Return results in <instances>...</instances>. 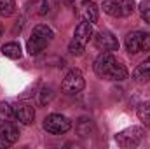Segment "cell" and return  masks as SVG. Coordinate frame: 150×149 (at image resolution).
I'll return each mask as SVG.
<instances>
[{"label": "cell", "mask_w": 150, "mask_h": 149, "mask_svg": "<svg viewBox=\"0 0 150 149\" xmlns=\"http://www.w3.org/2000/svg\"><path fill=\"white\" fill-rule=\"evenodd\" d=\"M93 69H94L98 77L107 79V81H124V79H127V69L122 63H119L117 58L108 51H103L94 60Z\"/></svg>", "instance_id": "1"}, {"label": "cell", "mask_w": 150, "mask_h": 149, "mask_svg": "<svg viewBox=\"0 0 150 149\" xmlns=\"http://www.w3.org/2000/svg\"><path fill=\"white\" fill-rule=\"evenodd\" d=\"M93 23H89V21H80L79 25H77V28H75V34H74V39H72V42H70V46H68V51L75 54V56H80V54H84V51H86V46L89 44V40L93 39Z\"/></svg>", "instance_id": "2"}, {"label": "cell", "mask_w": 150, "mask_h": 149, "mask_svg": "<svg viewBox=\"0 0 150 149\" xmlns=\"http://www.w3.org/2000/svg\"><path fill=\"white\" fill-rule=\"evenodd\" d=\"M52 37H54V34H52V30H51L47 25H37V27H33L32 35H30L28 42H26L28 53H30L32 56L42 53V51L47 47V44L52 40Z\"/></svg>", "instance_id": "3"}, {"label": "cell", "mask_w": 150, "mask_h": 149, "mask_svg": "<svg viewBox=\"0 0 150 149\" xmlns=\"http://www.w3.org/2000/svg\"><path fill=\"white\" fill-rule=\"evenodd\" d=\"M143 139H145V130L142 126H131V128H126V130H122V132H119L115 135L117 146L122 149L138 148Z\"/></svg>", "instance_id": "4"}, {"label": "cell", "mask_w": 150, "mask_h": 149, "mask_svg": "<svg viewBox=\"0 0 150 149\" xmlns=\"http://www.w3.org/2000/svg\"><path fill=\"white\" fill-rule=\"evenodd\" d=\"M75 12L84 19V21H89V23H96L98 18H100V9L94 2L91 0H65Z\"/></svg>", "instance_id": "5"}, {"label": "cell", "mask_w": 150, "mask_h": 149, "mask_svg": "<svg viewBox=\"0 0 150 149\" xmlns=\"http://www.w3.org/2000/svg\"><path fill=\"white\" fill-rule=\"evenodd\" d=\"M72 128V121L63 114H49L44 119V130L52 135H63Z\"/></svg>", "instance_id": "6"}, {"label": "cell", "mask_w": 150, "mask_h": 149, "mask_svg": "<svg viewBox=\"0 0 150 149\" xmlns=\"http://www.w3.org/2000/svg\"><path fill=\"white\" fill-rule=\"evenodd\" d=\"M84 86H86V79H84L82 72L77 70V69L70 70L68 74L65 75L63 82H61V90L67 95H77V93H80L84 90Z\"/></svg>", "instance_id": "7"}, {"label": "cell", "mask_w": 150, "mask_h": 149, "mask_svg": "<svg viewBox=\"0 0 150 149\" xmlns=\"http://www.w3.org/2000/svg\"><path fill=\"white\" fill-rule=\"evenodd\" d=\"M19 139V128L14 123H2L0 125V149L12 146Z\"/></svg>", "instance_id": "8"}, {"label": "cell", "mask_w": 150, "mask_h": 149, "mask_svg": "<svg viewBox=\"0 0 150 149\" xmlns=\"http://www.w3.org/2000/svg\"><path fill=\"white\" fill-rule=\"evenodd\" d=\"M93 39H94V46L98 49H101V51L113 53V51L119 49V40L110 32H98V34L93 35Z\"/></svg>", "instance_id": "9"}, {"label": "cell", "mask_w": 150, "mask_h": 149, "mask_svg": "<svg viewBox=\"0 0 150 149\" xmlns=\"http://www.w3.org/2000/svg\"><path fill=\"white\" fill-rule=\"evenodd\" d=\"M14 116L21 125H32L35 119V109L28 104H14Z\"/></svg>", "instance_id": "10"}, {"label": "cell", "mask_w": 150, "mask_h": 149, "mask_svg": "<svg viewBox=\"0 0 150 149\" xmlns=\"http://www.w3.org/2000/svg\"><path fill=\"white\" fill-rule=\"evenodd\" d=\"M142 40H143V32L134 30L126 35V49L129 54H138L142 53Z\"/></svg>", "instance_id": "11"}, {"label": "cell", "mask_w": 150, "mask_h": 149, "mask_svg": "<svg viewBox=\"0 0 150 149\" xmlns=\"http://www.w3.org/2000/svg\"><path fill=\"white\" fill-rule=\"evenodd\" d=\"M133 79L136 82H147L150 81V56L147 60H143L133 72Z\"/></svg>", "instance_id": "12"}, {"label": "cell", "mask_w": 150, "mask_h": 149, "mask_svg": "<svg viewBox=\"0 0 150 149\" xmlns=\"http://www.w3.org/2000/svg\"><path fill=\"white\" fill-rule=\"evenodd\" d=\"M75 130H77L79 137H82V139L89 137L93 133V130H94V123H93L91 117H80L77 121V125H75Z\"/></svg>", "instance_id": "13"}, {"label": "cell", "mask_w": 150, "mask_h": 149, "mask_svg": "<svg viewBox=\"0 0 150 149\" xmlns=\"http://www.w3.org/2000/svg\"><path fill=\"white\" fill-rule=\"evenodd\" d=\"M2 53H4V56H7V58H11V60H18V58H21V54H23L21 46H19L18 42H7V44H4V46H2Z\"/></svg>", "instance_id": "14"}, {"label": "cell", "mask_w": 150, "mask_h": 149, "mask_svg": "<svg viewBox=\"0 0 150 149\" xmlns=\"http://www.w3.org/2000/svg\"><path fill=\"white\" fill-rule=\"evenodd\" d=\"M14 119H16L14 107L7 102H0V121L2 123H12Z\"/></svg>", "instance_id": "15"}, {"label": "cell", "mask_w": 150, "mask_h": 149, "mask_svg": "<svg viewBox=\"0 0 150 149\" xmlns=\"http://www.w3.org/2000/svg\"><path fill=\"white\" fill-rule=\"evenodd\" d=\"M26 7H28V11H30L32 14H37V16H44V14H47V11H49V5H47L45 0H32Z\"/></svg>", "instance_id": "16"}, {"label": "cell", "mask_w": 150, "mask_h": 149, "mask_svg": "<svg viewBox=\"0 0 150 149\" xmlns=\"http://www.w3.org/2000/svg\"><path fill=\"white\" fill-rule=\"evenodd\" d=\"M101 9H103L105 14H108V16H112V18H122L120 9H119V5H117L115 0H105V2L101 4Z\"/></svg>", "instance_id": "17"}, {"label": "cell", "mask_w": 150, "mask_h": 149, "mask_svg": "<svg viewBox=\"0 0 150 149\" xmlns=\"http://www.w3.org/2000/svg\"><path fill=\"white\" fill-rule=\"evenodd\" d=\"M115 2H117V5H119V9H120L122 18L133 14V11H134V0H115Z\"/></svg>", "instance_id": "18"}, {"label": "cell", "mask_w": 150, "mask_h": 149, "mask_svg": "<svg viewBox=\"0 0 150 149\" xmlns=\"http://www.w3.org/2000/svg\"><path fill=\"white\" fill-rule=\"evenodd\" d=\"M138 117L145 123V126H150V102H143L138 105Z\"/></svg>", "instance_id": "19"}, {"label": "cell", "mask_w": 150, "mask_h": 149, "mask_svg": "<svg viewBox=\"0 0 150 149\" xmlns=\"http://www.w3.org/2000/svg\"><path fill=\"white\" fill-rule=\"evenodd\" d=\"M52 98H54V90H52L51 86H44V88L40 90V93H38V102H40V105H47Z\"/></svg>", "instance_id": "20"}, {"label": "cell", "mask_w": 150, "mask_h": 149, "mask_svg": "<svg viewBox=\"0 0 150 149\" xmlns=\"http://www.w3.org/2000/svg\"><path fill=\"white\" fill-rule=\"evenodd\" d=\"M16 9V2L14 0H0V16H11Z\"/></svg>", "instance_id": "21"}, {"label": "cell", "mask_w": 150, "mask_h": 149, "mask_svg": "<svg viewBox=\"0 0 150 149\" xmlns=\"http://www.w3.org/2000/svg\"><path fill=\"white\" fill-rule=\"evenodd\" d=\"M140 14L145 19V23H150V0H143L140 4Z\"/></svg>", "instance_id": "22"}, {"label": "cell", "mask_w": 150, "mask_h": 149, "mask_svg": "<svg viewBox=\"0 0 150 149\" xmlns=\"http://www.w3.org/2000/svg\"><path fill=\"white\" fill-rule=\"evenodd\" d=\"M142 51H150V32H143V40H142Z\"/></svg>", "instance_id": "23"}, {"label": "cell", "mask_w": 150, "mask_h": 149, "mask_svg": "<svg viewBox=\"0 0 150 149\" xmlns=\"http://www.w3.org/2000/svg\"><path fill=\"white\" fill-rule=\"evenodd\" d=\"M2 30H4V28H2V25H0V35H2Z\"/></svg>", "instance_id": "24"}]
</instances>
